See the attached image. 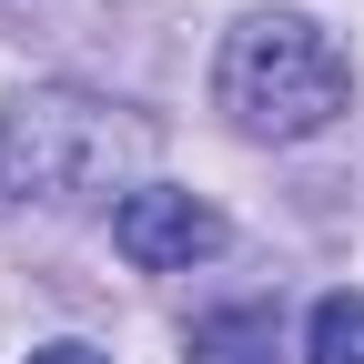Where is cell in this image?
<instances>
[{
	"mask_svg": "<svg viewBox=\"0 0 364 364\" xmlns=\"http://www.w3.org/2000/svg\"><path fill=\"white\" fill-rule=\"evenodd\" d=\"M162 132L122 102H91V91H21L0 112V213L21 203H51V213H81V203H112L132 172L152 162ZM142 193V182H132Z\"/></svg>",
	"mask_w": 364,
	"mask_h": 364,
	"instance_id": "6da1fadb",
	"label": "cell"
},
{
	"mask_svg": "<svg viewBox=\"0 0 364 364\" xmlns=\"http://www.w3.org/2000/svg\"><path fill=\"white\" fill-rule=\"evenodd\" d=\"M223 112H233L243 132H263V142H304V132H324L344 102H354V61L324 41V21L304 11H253L233 21V41H223Z\"/></svg>",
	"mask_w": 364,
	"mask_h": 364,
	"instance_id": "7a4b0ae2",
	"label": "cell"
},
{
	"mask_svg": "<svg viewBox=\"0 0 364 364\" xmlns=\"http://www.w3.org/2000/svg\"><path fill=\"white\" fill-rule=\"evenodd\" d=\"M112 243H122V263H142V273H182V263L223 253V213L203 193H182V182H142V193L112 203Z\"/></svg>",
	"mask_w": 364,
	"mask_h": 364,
	"instance_id": "3957f363",
	"label": "cell"
},
{
	"mask_svg": "<svg viewBox=\"0 0 364 364\" xmlns=\"http://www.w3.org/2000/svg\"><path fill=\"white\" fill-rule=\"evenodd\" d=\"M182 364H273V314H213V324H193V354Z\"/></svg>",
	"mask_w": 364,
	"mask_h": 364,
	"instance_id": "277c9868",
	"label": "cell"
},
{
	"mask_svg": "<svg viewBox=\"0 0 364 364\" xmlns=\"http://www.w3.org/2000/svg\"><path fill=\"white\" fill-rule=\"evenodd\" d=\"M304 354L314 364H364V294H324V304H314Z\"/></svg>",
	"mask_w": 364,
	"mask_h": 364,
	"instance_id": "5b68a950",
	"label": "cell"
},
{
	"mask_svg": "<svg viewBox=\"0 0 364 364\" xmlns=\"http://www.w3.org/2000/svg\"><path fill=\"white\" fill-rule=\"evenodd\" d=\"M31 364H112V354H102V344H41Z\"/></svg>",
	"mask_w": 364,
	"mask_h": 364,
	"instance_id": "8992f818",
	"label": "cell"
}]
</instances>
